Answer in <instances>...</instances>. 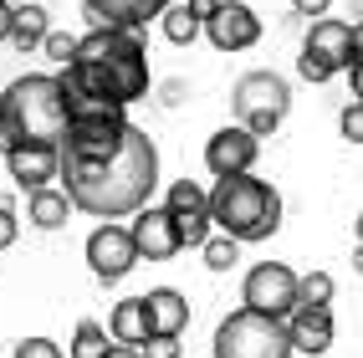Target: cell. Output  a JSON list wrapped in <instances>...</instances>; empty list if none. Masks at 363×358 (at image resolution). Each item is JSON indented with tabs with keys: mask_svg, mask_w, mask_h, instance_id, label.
Here are the masks:
<instances>
[{
	"mask_svg": "<svg viewBox=\"0 0 363 358\" xmlns=\"http://www.w3.org/2000/svg\"><path fill=\"white\" fill-rule=\"evenodd\" d=\"M108 338H113V332H108L103 323L87 318V323H77V332H72V353H67V358H108V353H113Z\"/></svg>",
	"mask_w": 363,
	"mask_h": 358,
	"instance_id": "44dd1931",
	"label": "cell"
},
{
	"mask_svg": "<svg viewBox=\"0 0 363 358\" xmlns=\"http://www.w3.org/2000/svg\"><path fill=\"white\" fill-rule=\"evenodd\" d=\"M21 149V138H16V128H11V118L0 113V154H16Z\"/></svg>",
	"mask_w": 363,
	"mask_h": 358,
	"instance_id": "1f68e13d",
	"label": "cell"
},
{
	"mask_svg": "<svg viewBox=\"0 0 363 358\" xmlns=\"http://www.w3.org/2000/svg\"><path fill=\"white\" fill-rule=\"evenodd\" d=\"M72 210H77V205H72V195H67V189H57V184H46V189H36V195H26V220H31L36 230H62Z\"/></svg>",
	"mask_w": 363,
	"mask_h": 358,
	"instance_id": "d6986e66",
	"label": "cell"
},
{
	"mask_svg": "<svg viewBox=\"0 0 363 358\" xmlns=\"http://www.w3.org/2000/svg\"><path fill=\"white\" fill-rule=\"evenodd\" d=\"M11 358H62V348H57L52 338H21V343L11 348Z\"/></svg>",
	"mask_w": 363,
	"mask_h": 358,
	"instance_id": "4316f807",
	"label": "cell"
},
{
	"mask_svg": "<svg viewBox=\"0 0 363 358\" xmlns=\"http://www.w3.org/2000/svg\"><path fill=\"white\" fill-rule=\"evenodd\" d=\"M159 184V149L138 123L123 113L103 118H72V133L62 143V189L92 220H123L149 210Z\"/></svg>",
	"mask_w": 363,
	"mask_h": 358,
	"instance_id": "6da1fadb",
	"label": "cell"
},
{
	"mask_svg": "<svg viewBox=\"0 0 363 358\" xmlns=\"http://www.w3.org/2000/svg\"><path fill=\"white\" fill-rule=\"evenodd\" d=\"M174 0H82V11L92 21V31H133L149 26V21H164V11Z\"/></svg>",
	"mask_w": 363,
	"mask_h": 358,
	"instance_id": "4fadbf2b",
	"label": "cell"
},
{
	"mask_svg": "<svg viewBox=\"0 0 363 358\" xmlns=\"http://www.w3.org/2000/svg\"><path fill=\"white\" fill-rule=\"evenodd\" d=\"M72 118L123 113L149 92V52L133 31H87L72 67L57 72Z\"/></svg>",
	"mask_w": 363,
	"mask_h": 358,
	"instance_id": "7a4b0ae2",
	"label": "cell"
},
{
	"mask_svg": "<svg viewBox=\"0 0 363 358\" xmlns=\"http://www.w3.org/2000/svg\"><path fill=\"white\" fill-rule=\"evenodd\" d=\"M240 302L266 318H292L302 302V276L286 261H256L246 272V281H240Z\"/></svg>",
	"mask_w": 363,
	"mask_h": 358,
	"instance_id": "52a82bcc",
	"label": "cell"
},
{
	"mask_svg": "<svg viewBox=\"0 0 363 358\" xmlns=\"http://www.w3.org/2000/svg\"><path fill=\"white\" fill-rule=\"evenodd\" d=\"M297 72L307 82H333L337 72H353V26L348 21H318L302 41V57H297Z\"/></svg>",
	"mask_w": 363,
	"mask_h": 358,
	"instance_id": "ba28073f",
	"label": "cell"
},
{
	"mask_svg": "<svg viewBox=\"0 0 363 358\" xmlns=\"http://www.w3.org/2000/svg\"><path fill=\"white\" fill-rule=\"evenodd\" d=\"M210 215H215V225H220V235H230L240 246L246 241H272L281 230V195L256 174H230V179H215Z\"/></svg>",
	"mask_w": 363,
	"mask_h": 358,
	"instance_id": "277c9868",
	"label": "cell"
},
{
	"mask_svg": "<svg viewBox=\"0 0 363 358\" xmlns=\"http://www.w3.org/2000/svg\"><path fill=\"white\" fill-rule=\"evenodd\" d=\"M16 235H21V220H16L11 200H0V251H6V246H16Z\"/></svg>",
	"mask_w": 363,
	"mask_h": 358,
	"instance_id": "83f0119b",
	"label": "cell"
},
{
	"mask_svg": "<svg viewBox=\"0 0 363 358\" xmlns=\"http://www.w3.org/2000/svg\"><path fill=\"white\" fill-rule=\"evenodd\" d=\"M138 353L143 358H179V338H149Z\"/></svg>",
	"mask_w": 363,
	"mask_h": 358,
	"instance_id": "f546056e",
	"label": "cell"
},
{
	"mask_svg": "<svg viewBox=\"0 0 363 358\" xmlns=\"http://www.w3.org/2000/svg\"><path fill=\"white\" fill-rule=\"evenodd\" d=\"M353 267H358V272H363V246H358V256H353Z\"/></svg>",
	"mask_w": 363,
	"mask_h": 358,
	"instance_id": "74e56055",
	"label": "cell"
},
{
	"mask_svg": "<svg viewBox=\"0 0 363 358\" xmlns=\"http://www.w3.org/2000/svg\"><path fill=\"white\" fill-rule=\"evenodd\" d=\"M77 46H82V36H67V31H52V36H46V46H41V52L52 57L57 67H72V57H77Z\"/></svg>",
	"mask_w": 363,
	"mask_h": 358,
	"instance_id": "d4e9b609",
	"label": "cell"
},
{
	"mask_svg": "<svg viewBox=\"0 0 363 358\" xmlns=\"http://www.w3.org/2000/svg\"><path fill=\"white\" fill-rule=\"evenodd\" d=\"M337 128H343L348 143H363V103H358V98H353L343 113H337Z\"/></svg>",
	"mask_w": 363,
	"mask_h": 358,
	"instance_id": "484cf974",
	"label": "cell"
},
{
	"mask_svg": "<svg viewBox=\"0 0 363 358\" xmlns=\"http://www.w3.org/2000/svg\"><path fill=\"white\" fill-rule=\"evenodd\" d=\"M6 6H26V0H6Z\"/></svg>",
	"mask_w": 363,
	"mask_h": 358,
	"instance_id": "f35d334b",
	"label": "cell"
},
{
	"mask_svg": "<svg viewBox=\"0 0 363 358\" xmlns=\"http://www.w3.org/2000/svg\"><path fill=\"white\" fill-rule=\"evenodd\" d=\"M353 230H358V246H363V215H358V220H353Z\"/></svg>",
	"mask_w": 363,
	"mask_h": 358,
	"instance_id": "8d00e7d4",
	"label": "cell"
},
{
	"mask_svg": "<svg viewBox=\"0 0 363 358\" xmlns=\"http://www.w3.org/2000/svg\"><path fill=\"white\" fill-rule=\"evenodd\" d=\"M164 210L179 220L184 246H200V251H205L210 225H215V215H210V189H200L195 179H174V184H169V195H164Z\"/></svg>",
	"mask_w": 363,
	"mask_h": 358,
	"instance_id": "8fae6325",
	"label": "cell"
},
{
	"mask_svg": "<svg viewBox=\"0 0 363 358\" xmlns=\"http://www.w3.org/2000/svg\"><path fill=\"white\" fill-rule=\"evenodd\" d=\"M230 103H235L240 128H251L256 138H266V133H277V128H281L286 108H292V82H286L281 72L261 67V72H246V77L235 82Z\"/></svg>",
	"mask_w": 363,
	"mask_h": 358,
	"instance_id": "8992f818",
	"label": "cell"
},
{
	"mask_svg": "<svg viewBox=\"0 0 363 358\" xmlns=\"http://www.w3.org/2000/svg\"><path fill=\"white\" fill-rule=\"evenodd\" d=\"M205 36H210L215 52H246V46L261 41V16L246 6V0H225L220 16L205 26Z\"/></svg>",
	"mask_w": 363,
	"mask_h": 358,
	"instance_id": "5bb4252c",
	"label": "cell"
},
{
	"mask_svg": "<svg viewBox=\"0 0 363 358\" xmlns=\"http://www.w3.org/2000/svg\"><path fill=\"white\" fill-rule=\"evenodd\" d=\"M333 292H337V281H333L328 272H307V276H302V302H297V307H328Z\"/></svg>",
	"mask_w": 363,
	"mask_h": 358,
	"instance_id": "cb8c5ba5",
	"label": "cell"
},
{
	"mask_svg": "<svg viewBox=\"0 0 363 358\" xmlns=\"http://www.w3.org/2000/svg\"><path fill=\"white\" fill-rule=\"evenodd\" d=\"M184 6L195 11V21H205V26H210V21L220 16V6H225V0H184Z\"/></svg>",
	"mask_w": 363,
	"mask_h": 358,
	"instance_id": "4dcf8cb0",
	"label": "cell"
},
{
	"mask_svg": "<svg viewBox=\"0 0 363 358\" xmlns=\"http://www.w3.org/2000/svg\"><path fill=\"white\" fill-rule=\"evenodd\" d=\"M6 169H11V179L26 189V195H36V189H46L52 179H62V149H46V143H21L16 154H6Z\"/></svg>",
	"mask_w": 363,
	"mask_h": 358,
	"instance_id": "9a60e30c",
	"label": "cell"
},
{
	"mask_svg": "<svg viewBox=\"0 0 363 358\" xmlns=\"http://www.w3.org/2000/svg\"><path fill=\"white\" fill-rule=\"evenodd\" d=\"M159 26H164V41L189 46V41H195V36L205 31V21H195V11H189L184 0H179V6H169V11H164V21H159Z\"/></svg>",
	"mask_w": 363,
	"mask_h": 358,
	"instance_id": "7402d4cb",
	"label": "cell"
},
{
	"mask_svg": "<svg viewBox=\"0 0 363 358\" xmlns=\"http://www.w3.org/2000/svg\"><path fill=\"white\" fill-rule=\"evenodd\" d=\"M286 332H292L297 353H328L333 348V313L328 307H297L286 318Z\"/></svg>",
	"mask_w": 363,
	"mask_h": 358,
	"instance_id": "e0dca14e",
	"label": "cell"
},
{
	"mask_svg": "<svg viewBox=\"0 0 363 358\" xmlns=\"http://www.w3.org/2000/svg\"><path fill=\"white\" fill-rule=\"evenodd\" d=\"M292 11H297V16H307L312 26H318V21H328V11H333V0H292Z\"/></svg>",
	"mask_w": 363,
	"mask_h": 358,
	"instance_id": "f1b7e54d",
	"label": "cell"
},
{
	"mask_svg": "<svg viewBox=\"0 0 363 358\" xmlns=\"http://www.w3.org/2000/svg\"><path fill=\"white\" fill-rule=\"evenodd\" d=\"M108 358H143V353H138V348H118V343H113V353H108Z\"/></svg>",
	"mask_w": 363,
	"mask_h": 358,
	"instance_id": "d590c367",
	"label": "cell"
},
{
	"mask_svg": "<svg viewBox=\"0 0 363 358\" xmlns=\"http://www.w3.org/2000/svg\"><path fill=\"white\" fill-rule=\"evenodd\" d=\"M256 154H261V138H256L251 128L230 123V128H215V133H210V143H205V169H210L215 179L251 174Z\"/></svg>",
	"mask_w": 363,
	"mask_h": 358,
	"instance_id": "30bf717a",
	"label": "cell"
},
{
	"mask_svg": "<svg viewBox=\"0 0 363 358\" xmlns=\"http://www.w3.org/2000/svg\"><path fill=\"white\" fill-rule=\"evenodd\" d=\"M240 261V241H230V235H210L205 241V267L210 272H230Z\"/></svg>",
	"mask_w": 363,
	"mask_h": 358,
	"instance_id": "603a6c76",
	"label": "cell"
},
{
	"mask_svg": "<svg viewBox=\"0 0 363 358\" xmlns=\"http://www.w3.org/2000/svg\"><path fill=\"white\" fill-rule=\"evenodd\" d=\"M138 246H133V230L128 225H118V220H108V225H98L87 235V267H92V276L98 281H123L133 267H138Z\"/></svg>",
	"mask_w": 363,
	"mask_h": 358,
	"instance_id": "9c48e42d",
	"label": "cell"
},
{
	"mask_svg": "<svg viewBox=\"0 0 363 358\" xmlns=\"http://www.w3.org/2000/svg\"><path fill=\"white\" fill-rule=\"evenodd\" d=\"M215 358H292V332H286V318H266L240 307L230 313L220 328H215Z\"/></svg>",
	"mask_w": 363,
	"mask_h": 358,
	"instance_id": "5b68a950",
	"label": "cell"
},
{
	"mask_svg": "<svg viewBox=\"0 0 363 358\" xmlns=\"http://www.w3.org/2000/svg\"><path fill=\"white\" fill-rule=\"evenodd\" d=\"M353 62H363V21L353 26Z\"/></svg>",
	"mask_w": 363,
	"mask_h": 358,
	"instance_id": "e575fe53",
	"label": "cell"
},
{
	"mask_svg": "<svg viewBox=\"0 0 363 358\" xmlns=\"http://www.w3.org/2000/svg\"><path fill=\"white\" fill-rule=\"evenodd\" d=\"M46 36H52V21H46V11L36 6V0L16 6V31H11L16 52H36V46H46Z\"/></svg>",
	"mask_w": 363,
	"mask_h": 358,
	"instance_id": "ffe728a7",
	"label": "cell"
},
{
	"mask_svg": "<svg viewBox=\"0 0 363 358\" xmlns=\"http://www.w3.org/2000/svg\"><path fill=\"white\" fill-rule=\"evenodd\" d=\"M348 77H353V98L363 103V62H353V72H348Z\"/></svg>",
	"mask_w": 363,
	"mask_h": 358,
	"instance_id": "836d02e7",
	"label": "cell"
},
{
	"mask_svg": "<svg viewBox=\"0 0 363 358\" xmlns=\"http://www.w3.org/2000/svg\"><path fill=\"white\" fill-rule=\"evenodd\" d=\"M11 31H16V6L0 0V41H11Z\"/></svg>",
	"mask_w": 363,
	"mask_h": 358,
	"instance_id": "d6a6232c",
	"label": "cell"
},
{
	"mask_svg": "<svg viewBox=\"0 0 363 358\" xmlns=\"http://www.w3.org/2000/svg\"><path fill=\"white\" fill-rule=\"evenodd\" d=\"M108 332H113V343L118 348H143L154 338V328H149V307H143V297H128V302H118L113 307V318H108Z\"/></svg>",
	"mask_w": 363,
	"mask_h": 358,
	"instance_id": "ac0fdd59",
	"label": "cell"
},
{
	"mask_svg": "<svg viewBox=\"0 0 363 358\" xmlns=\"http://www.w3.org/2000/svg\"><path fill=\"white\" fill-rule=\"evenodd\" d=\"M128 230H133V246H138L143 261H169L174 251H184V230H179V220L164 205L138 210L133 220H128Z\"/></svg>",
	"mask_w": 363,
	"mask_h": 358,
	"instance_id": "7c38bea8",
	"label": "cell"
},
{
	"mask_svg": "<svg viewBox=\"0 0 363 358\" xmlns=\"http://www.w3.org/2000/svg\"><path fill=\"white\" fill-rule=\"evenodd\" d=\"M143 307H149L154 338H179L184 323H189V302H184V292H174V286H154V292H143Z\"/></svg>",
	"mask_w": 363,
	"mask_h": 358,
	"instance_id": "2e32d148",
	"label": "cell"
},
{
	"mask_svg": "<svg viewBox=\"0 0 363 358\" xmlns=\"http://www.w3.org/2000/svg\"><path fill=\"white\" fill-rule=\"evenodd\" d=\"M0 113L11 118V128L21 143H46L62 149L72 133V113H67V92L52 72H26L0 92Z\"/></svg>",
	"mask_w": 363,
	"mask_h": 358,
	"instance_id": "3957f363",
	"label": "cell"
}]
</instances>
